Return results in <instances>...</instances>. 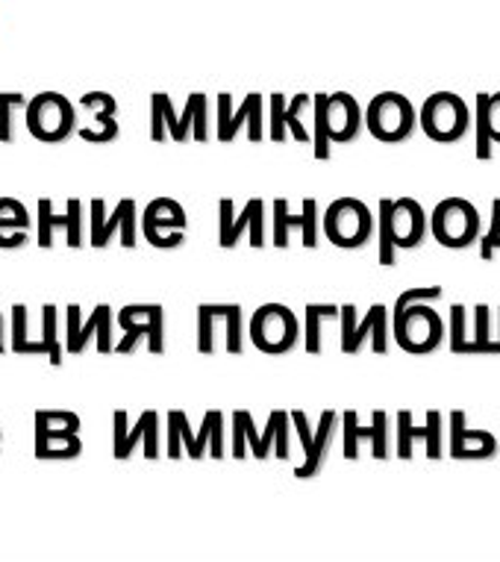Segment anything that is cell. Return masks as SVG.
<instances>
[{
	"label": "cell",
	"instance_id": "obj_1",
	"mask_svg": "<svg viewBox=\"0 0 500 562\" xmlns=\"http://www.w3.org/2000/svg\"><path fill=\"white\" fill-rule=\"evenodd\" d=\"M288 427H292V413L286 409H274L262 434L253 425V415L248 409H236L230 453L236 460H245L248 453H253L257 460H269L271 453L280 460H288Z\"/></svg>",
	"mask_w": 500,
	"mask_h": 562
},
{
	"label": "cell",
	"instance_id": "obj_2",
	"mask_svg": "<svg viewBox=\"0 0 500 562\" xmlns=\"http://www.w3.org/2000/svg\"><path fill=\"white\" fill-rule=\"evenodd\" d=\"M33 451L38 460H77L83 453L80 415L68 409H38Z\"/></svg>",
	"mask_w": 500,
	"mask_h": 562
},
{
	"label": "cell",
	"instance_id": "obj_3",
	"mask_svg": "<svg viewBox=\"0 0 500 562\" xmlns=\"http://www.w3.org/2000/svg\"><path fill=\"white\" fill-rule=\"evenodd\" d=\"M27 133L45 145H59L77 130V110L66 94L42 92L27 101Z\"/></svg>",
	"mask_w": 500,
	"mask_h": 562
},
{
	"label": "cell",
	"instance_id": "obj_4",
	"mask_svg": "<svg viewBox=\"0 0 500 562\" xmlns=\"http://www.w3.org/2000/svg\"><path fill=\"white\" fill-rule=\"evenodd\" d=\"M430 233L445 248H468L480 236V215L477 206L465 198H445L430 213Z\"/></svg>",
	"mask_w": 500,
	"mask_h": 562
},
{
	"label": "cell",
	"instance_id": "obj_5",
	"mask_svg": "<svg viewBox=\"0 0 500 562\" xmlns=\"http://www.w3.org/2000/svg\"><path fill=\"white\" fill-rule=\"evenodd\" d=\"M418 121L433 142L451 145V142H459L471 127V110L459 94L435 92L424 101Z\"/></svg>",
	"mask_w": 500,
	"mask_h": 562
},
{
	"label": "cell",
	"instance_id": "obj_6",
	"mask_svg": "<svg viewBox=\"0 0 500 562\" xmlns=\"http://www.w3.org/2000/svg\"><path fill=\"white\" fill-rule=\"evenodd\" d=\"M250 341L262 353H288L300 339V324L297 315L283 304H265L250 315Z\"/></svg>",
	"mask_w": 500,
	"mask_h": 562
},
{
	"label": "cell",
	"instance_id": "obj_7",
	"mask_svg": "<svg viewBox=\"0 0 500 562\" xmlns=\"http://www.w3.org/2000/svg\"><path fill=\"white\" fill-rule=\"evenodd\" d=\"M391 333H395V341L400 348L407 353H416V357L433 353L445 341V324L433 306H427V301L407 306V313L391 318Z\"/></svg>",
	"mask_w": 500,
	"mask_h": 562
},
{
	"label": "cell",
	"instance_id": "obj_8",
	"mask_svg": "<svg viewBox=\"0 0 500 562\" xmlns=\"http://www.w3.org/2000/svg\"><path fill=\"white\" fill-rule=\"evenodd\" d=\"M416 124V106L409 103V98L398 92H383L377 98H371L368 110H365V127L371 130V136L389 142V145L412 136Z\"/></svg>",
	"mask_w": 500,
	"mask_h": 562
},
{
	"label": "cell",
	"instance_id": "obj_9",
	"mask_svg": "<svg viewBox=\"0 0 500 562\" xmlns=\"http://www.w3.org/2000/svg\"><path fill=\"white\" fill-rule=\"evenodd\" d=\"M118 324L124 336L115 345L118 353H133L141 339H148L150 353L166 350V310L159 304H130L118 313Z\"/></svg>",
	"mask_w": 500,
	"mask_h": 562
},
{
	"label": "cell",
	"instance_id": "obj_10",
	"mask_svg": "<svg viewBox=\"0 0 500 562\" xmlns=\"http://www.w3.org/2000/svg\"><path fill=\"white\" fill-rule=\"evenodd\" d=\"M374 233L371 210L356 198H339L325 213V236L339 248H362Z\"/></svg>",
	"mask_w": 500,
	"mask_h": 562
},
{
	"label": "cell",
	"instance_id": "obj_11",
	"mask_svg": "<svg viewBox=\"0 0 500 562\" xmlns=\"http://www.w3.org/2000/svg\"><path fill=\"white\" fill-rule=\"evenodd\" d=\"M118 322L112 315L110 304H98L92 315L83 322V310L80 304H68L66 310V350L68 353H83L89 341H98V353H112L115 341H112V324Z\"/></svg>",
	"mask_w": 500,
	"mask_h": 562
},
{
	"label": "cell",
	"instance_id": "obj_12",
	"mask_svg": "<svg viewBox=\"0 0 500 562\" xmlns=\"http://www.w3.org/2000/svg\"><path fill=\"white\" fill-rule=\"evenodd\" d=\"M241 236H248L250 248L265 245V201L262 198H250L241 206L239 215H236L230 198L218 203V241H221V248H236Z\"/></svg>",
	"mask_w": 500,
	"mask_h": 562
},
{
	"label": "cell",
	"instance_id": "obj_13",
	"mask_svg": "<svg viewBox=\"0 0 500 562\" xmlns=\"http://www.w3.org/2000/svg\"><path fill=\"white\" fill-rule=\"evenodd\" d=\"M145 445V457L159 460V413L145 409L136 425H127V409L112 413V457L118 462L130 460L133 451Z\"/></svg>",
	"mask_w": 500,
	"mask_h": 562
},
{
	"label": "cell",
	"instance_id": "obj_14",
	"mask_svg": "<svg viewBox=\"0 0 500 562\" xmlns=\"http://www.w3.org/2000/svg\"><path fill=\"white\" fill-rule=\"evenodd\" d=\"M336 422H339V415H336L333 409H325L316 427H309V418H306V413H300V409L292 413V425H295L297 439H300V448H304L306 457V460L295 469V474L300 480L316 477L318 471L325 469L327 457H330V442H333L336 434Z\"/></svg>",
	"mask_w": 500,
	"mask_h": 562
},
{
	"label": "cell",
	"instance_id": "obj_15",
	"mask_svg": "<svg viewBox=\"0 0 500 562\" xmlns=\"http://www.w3.org/2000/svg\"><path fill=\"white\" fill-rule=\"evenodd\" d=\"M89 210H92V231H89V241H92V248L103 250L112 241V236H118L121 233V245L124 248H136V201L133 198H121L118 206L106 215V203L103 198H94L89 203Z\"/></svg>",
	"mask_w": 500,
	"mask_h": 562
},
{
	"label": "cell",
	"instance_id": "obj_16",
	"mask_svg": "<svg viewBox=\"0 0 500 562\" xmlns=\"http://www.w3.org/2000/svg\"><path fill=\"white\" fill-rule=\"evenodd\" d=\"M265 110H262V94L250 92L239 103V110H232V98L227 92L218 94V119H215V138L218 142H232L241 127H248L250 142H262L265 136Z\"/></svg>",
	"mask_w": 500,
	"mask_h": 562
},
{
	"label": "cell",
	"instance_id": "obj_17",
	"mask_svg": "<svg viewBox=\"0 0 500 562\" xmlns=\"http://www.w3.org/2000/svg\"><path fill=\"white\" fill-rule=\"evenodd\" d=\"M185 210L171 198H157L141 213V233L154 248H180L185 241Z\"/></svg>",
	"mask_w": 500,
	"mask_h": 562
},
{
	"label": "cell",
	"instance_id": "obj_18",
	"mask_svg": "<svg viewBox=\"0 0 500 562\" xmlns=\"http://www.w3.org/2000/svg\"><path fill=\"white\" fill-rule=\"evenodd\" d=\"M342 430H344V460H360V445L368 442L374 460H386L389 457V415L386 409H374L371 413V425H360V415L353 409L342 413Z\"/></svg>",
	"mask_w": 500,
	"mask_h": 562
},
{
	"label": "cell",
	"instance_id": "obj_19",
	"mask_svg": "<svg viewBox=\"0 0 500 562\" xmlns=\"http://www.w3.org/2000/svg\"><path fill=\"white\" fill-rule=\"evenodd\" d=\"M274 210V233H271V241L277 248H288V236L292 231H300V239H304V248H316L318 245V201L316 198H304V206L300 213H288L286 198H277L271 203Z\"/></svg>",
	"mask_w": 500,
	"mask_h": 562
},
{
	"label": "cell",
	"instance_id": "obj_20",
	"mask_svg": "<svg viewBox=\"0 0 500 562\" xmlns=\"http://www.w3.org/2000/svg\"><path fill=\"white\" fill-rule=\"evenodd\" d=\"M416 442L427 445V457L430 460H442V413L430 409L427 413V425H412V409H400L398 413V457L400 460H412Z\"/></svg>",
	"mask_w": 500,
	"mask_h": 562
},
{
	"label": "cell",
	"instance_id": "obj_21",
	"mask_svg": "<svg viewBox=\"0 0 500 562\" xmlns=\"http://www.w3.org/2000/svg\"><path fill=\"white\" fill-rule=\"evenodd\" d=\"M192 119H195V110H192L189 98H185L183 115H177L174 103L166 92L150 94V138L154 142H166V136H171L174 142H185L192 133Z\"/></svg>",
	"mask_w": 500,
	"mask_h": 562
},
{
	"label": "cell",
	"instance_id": "obj_22",
	"mask_svg": "<svg viewBox=\"0 0 500 562\" xmlns=\"http://www.w3.org/2000/svg\"><path fill=\"white\" fill-rule=\"evenodd\" d=\"M80 106H83L89 115H92L94 127H80V138L83 142H92V145H110L115 142L121 133L118 121H115V112H118V101L106 92H89L80 98Z\"/></svg>",
	"mask_w": 500,
	"mask_h": 562
},
{
	"label": "cell",
	"instance_id": "obj_23",
	"mask_svg": "<svg viewBox=\"0 0 500 562\" xmlns=\"http://www.w3.org/2000/svg\"><path fill=\"white\" fill-rule=\"evenodd\" d=\"M500 442L489 430H468L465 427V413L454 409L451 413V457L454 460H489L495 457Z\"/></svg>",
	"mask_w": 500,
	"mask_h": 562
},
{
	"label": "cell",
	"instance_id": "obj_24",
	"mask_svg": "<svg viewBox=\"0 0 500 562\" xmlns=\"http://www.w3.org/2000/svg\"><path fill=\"white\" fill-rule=\"evenodd\" d=\"M327 133L333 142H353L356 133L365 124V115H362L356 98L348 92L327 94Z\"/></svg>",
	"mask_w": 500,
	"mask_h": 562
},
{
	"label": "cell",
	"instance_id": "obj_25",
	"mask_svg": "<svg viewBox=\"0 0 500 562\" xmlns=\"http://www.w3.org/2000/svg\"><path fill=\"white\" fill-rule=\"evenodd\" d=\"M391 231L398 248H418L427 239V213L416 198H398L391 206Z\"/></svg>",
	"mask_w": 500,
	"mask_h": 562
},
{
	"label": "cell",
	"instance_id": "obj_26",
	"mask_svg": "<svg viewBox=\"0 0 500 562\" xmlns=\"http://www.w3.org/2000/svg\"><path fill=\"white\" fill-rule=\"evenodd\" d=\"M30 213L15 198H0V248L15 250L30 241Z\"/></svg>",
	"mask_w": 500,
	"mask_h": 562
},
{
	"label": "cell",
	"instance_id": "obj_27",
	"mask_svg": "<svg viewBox=\"0 0 500 562\" xmlns=\"http://www.w3.org/2000/svg\"><path fill=\"white\" fill-rule=\"evenodd\" d=\"M371 336V345H374V353H386L389 350V310L383 304L368 306V313L362 315L356 322V333H353L351 348L348 353H356L362 348V341Z\"/></svg>",
	"mask_w": 500,
	"mask_h": 562
},
{
	"label": "cell",
	"instance_id": "obj_28",
	"mask_svg": "<svg viewBox=\"0 0 500 562\" xmlns=\"http://www.w3.org/2000/svg\"><path fill=\"white\" fill-rule=\"evenodd\" d=\"M10 348H12V353H21V357H30V353H45V345H42V339H30V310H27V304L12 306Z\"/></svg>",
	"mask_w": 500,
	"mask_h": 562
},
{
	"label": "cell",
	"instance_id": "obj_29",
	"mask_svg": "<svg viewBox=\"0 0 500 562\" xmlns=\"http://www.w3.org/2000/svg\"><path fill=\"white\" fill-rule=\"evenodd\" d=\"M42 341H45L47 362L54 369H63V357L68 350L63 348V339H59V310H56V304L42 306Z\"/></svg>",
	"mask_w": 500,
	"mask_h": 562
},
{
	"label": "cell",
	"instance_id": "obj_30",
	"mask_svg": "<svg viewBox=\"0 0 500 562\" xmlns=\"http://www.w3.org/2000/svg\"><path fill=\"white\" fill-rule=\"evenodd\" d=\"M463 353H500L498 339H491V310H489V304L474 306V339L465 345Z\"/></svg>",
	"mask_w": 500,
	"mask_h": 562
},
{
	"label": "cell",
	"instance_id": "obj_31",
	"mask_svg": "<svg viewBox=\"0 0 500 562\" xmlns=\"http://www.w3.org/2000/svg\"><path fill=\"white\" fill-rule=\"evenodd\" d=\"M342 313V306L330 304H306V350L309 353H321V322L325 318H336Z\"/></svg>",
	"mask_w": 500,
	"mask_h": 562
},
{
	"label": "cell",
	"instance_id": "obj_32",
	"mask_svg": "<svg viewBox=\"0 0 500 562\" xmlns=\"http://www.w3.org/2000/svg\"><path fill=\"white\" fill-rule=\"evenodd\" d=\"M54 231H68V213H54V201H38V248H54Z\"/></svg>",
	"mask_w": 500,
	"mask_h": 562
},
{
	"label": "cell",
	"instance_id": "obj_33",
	"mask_svg": "<svg viewBox=\"0 0 500 562\" xmlns=\"http://www.w3.org/2000/svg\"><path fill=\"white\" fill-rule=\"evenodd\" d=\"M327 94L318 92L312 94V148H316L318 159L330 157V148H333V138L327 133Z\"/></svg>",
	"mask_w": 500,
	"mask_h": 562
},
{
	"label": "cell",
	"instance_id": "obj_34",
	"mask_svg": "<svg viewBox=\"0 0 500 562\" xmlns=\"http://www.w3.org/2000/svg\"><path fill=\"white\" fill-rule=\"evenodd\" d=\"M391 206H395V201H391V198H383L380 201V266H395V250H398L395 231H391Z\"/></svg>",
	"mask_w": 500,
	"mask_h": 562
},
{
	"label": "cell",
	"instance_id": "obj_35",
	"mask_svg": "<svg viewBox=\"0 0 500 562\" xmlns=\"http://www.w3.org/2000/svg\"><path fill=\"white\" fill-rule=\"evenodd\" d=\"M309 106H312V94H295L286 106V127L292 130V136H295L297 142H312L309 127H306L304 119H300V112L309 110Z\"/></svg>",
	"mask_w": 500,
	"mask_h": 562
},
{
	"label": "cell",
	"instance_id": "obj_36",
	"mask_svg": "<svg viewBox=\"0 0 500 562\" xmlns=\"http://www.w3.org/2000/svg\"><path fill=\"white\" fill-rule=\"evenodd\" d=\"M286 94L274 92L269 98V136L271 142H283L286 138Z\"/></svg>",
	"mask_w": 500,
	"mask_h": 562
},
{
	"label": "cell",
	"instance_id": "obj_37",
	"mask_svg": "<svg viewBox=\"0 0 500 562\" xmlns=\"http://www.w3.org/2000/svg\"><path fill=\"white\" fill-rule=\"evenodd\" d=\"M445 295V289L442 286H424V289H407V292H400L398 301H395V313H391V318H398V315L407 313V306L412 304H421V301H439V297Z\"/></svg>",
	"mask_w": 500,
	"mask_h": 562
},
{
	"label": "cell",
	"instance_id": "obj_38",
	"mask_svg": "<svg viewBox=\"0 0 500 562\" xmlns=\"http://www.w3.org/2000/svg\"><path fill=\"white\" fill-rule=\"evenodd\" d=\"M15 106H27V98L19 92L0 94V142H12V110Z\"/></svg>",
	"mask_w": 500,
	"mask_h": 562
},
{
	"label": "cell",
	"instance_id": "obj_39",
	"mask_svg": "<svg viewBox=\"0 0 500 562\" xmlns=\"http://www.w3.org/2000/svg\"><path fill=\"white\" fill-rule=\"evenodd\" d=\"M189 101H192V110H195V119H192V138H195V142H206V138H209V101H206V94L201 92L189 94Z\"/></svg>",
	"mask_w": 500,
	"mask_h": 562
},
{
	"label": "cell",
	"instance_id": "obj_40",
	"mask_svg": "<svg viewBox=\"0 0 500 562\" xmlns=\"http://www.w3.org/2000/svg\"><path fill=\"white\" fill-rule=\"evenodd\" d=\"M465 327H468V310L465 304L451 306V353H463L468 339H465Z\"/></svg>",
	"mask_w": 500,
	"mask_h": 562
},
{
	"label": "cell",
	"instance_id": "obj_41",
	"mask_svg": "<svg viewBox=\"0 0 500 562\" xmlns=\"http://www.w3.org/2000/svg\"><path fill=\"white\" fill-rule=\"evenodd\" d=\"M66 213H68V231H66V241L68 248H80L83 245V203L71 198L66 203Z\"/></svg>",
	"mask_w": 500,
	"mask_h": 562
},
{
	"label": "cell",
	"instance_id": "obj_42",
	"mask_svg": "<svg viewBox=\"0 0 500 562\" xmlns=\"http://www.w3.org/2000/svg\"><path fill=\"white\" fill-rule=\"evenodd\" d=\"M245 348V324H241V306H227V350L230 353H241Z\"/></svg>",
	"mask_w": 500,
	"mask_h": 562
},
{
	"label": "cell",
	"instance_id": "obj_43",
	"mask_svg": "<svg viewBox=\"0 0 500 562\" xmlns=\"http://www.w3.org/2000/svg\"><path fill=\"white\" fill-rule=\"evenodd\" d=\"M500 239V198H495V203H491V224L489 231H486V236H482L480 241V257L482 259H491L495 257V241Z\"/></svg>",
	"mask_w": 500,
	"mask_h": 562
},
{
	"label": "cell",
	"instance_id": "obj_44",
	"mask_svg": "<svg viewBox=\"0 0 500 562\" xmlns=\"http://www.w3.org/2000/svg\"><path fill=\"white\" fill-rule=\"evenodd\" d=\"M486 121H489L491 142H500V92L486 94Z\"/></svg>",
	"mask_w": 500,
	"mask_h": 562
},
{
	"label": "cell",
	"instance_id": "obj_45",
	"mask_svg": "<svg viewBox=\"0 0 500 562\" xmlns=\"http://www.w3.org/2000/svg\"><path fill=\"white\" fill-rule=\"evenodd\" d=\"M339 318H342V350L348 353V348H351L353 333H356V306L344 304L342 313H339Z\"/></svg>",
	"mask_w": 500,
	"mask_h": 562
},
{
	"label": "cell",
	"instance_id": "obj_46",
	"mask_svg": "<svg viewBox=\"0 0 500 562\" xmlns=\"http://www.w3.org/2000/svg\"><path fill=\"white\" fill-rule=\"evenodd\" d=\"M0 353H7V322H3V313H0Z\"/></svg>",
	"mask_w": 500,
	"mask_h": 562
},
{
	"label": "cell",
	"instance_id": "obj_47",
	"mask_svg": "<svg viewBox=\"0 0 500 562\" xmlns=\"http://www.w3.org/2000/svg\"><path fill=\"white\" fill-rule=\"evenodd\" d=\"M498 345H500V310H498Z\"/></svg>",
	"mask_w": 500,
	"mask_h": 562
},
{
	"label": "cell",
	"instance_id": "obj_48",
	"mask_svg": "<svg viewBox=\"0 0 500 562\" xmlns=\"http://www.w3.org/2000/svg\"><path fill=\"white\" fill-rule=\"evenodd\" d=\"M0 436H3V430H0Z\"/></svg>",
	"mask_w": 500,
	"mask_h": 562
}]
</instances>
